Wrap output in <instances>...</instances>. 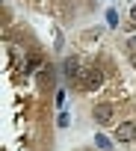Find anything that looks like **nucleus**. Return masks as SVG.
Instances as JSON below:
<instances>
[{
  "label": "nucleus",
  "instance_id": "obj_1",
  "mask_svg": "<svg viewBox=\"0 0 136 151\" xmlns=\"http://www.w3.org/2000/svg\"><path fill=\"white\" fill-rule=\"evenodd\" d=\"M77 83H80V89H98L101 86V71L98 68H83L80 71V77H77Z\"/></svg>",
  "mask_w": 136,
  "mask_h": 151
},
{
  "label": "nucleus",
  "instance_id": "obj_2",
  "mask_svg": "<svg viewBox=\"0 0 136 151\" xmlns=\"http://www.w3.org/2000/svg\"><path fill=\"white\" fill-rule=\"evenodd\" d=\"M133 136H136V122H133V119L115 127V139H118V142H133Z\"/></svg>",
  "mask_w": 136,
  "mask_h": 151
},
{
  "label": "nucleus",
  "instance_id": "obj_3",
  "mask_svg": "<svg viewBox=\"0 0 136 151\" xmlns=\"http://www.w3.org/2000/svg\"><path fill=\"white\" fill-rule=\"evenodd\" d=\"M112 116H115V107H112V104H98V107H95V119H98L101 124H110Z\"/></svg>",
  "mask_w": 136,
  "mask_h": 151
},
{
  "label": "nucleus",
  "instance_id": "obj_4",
  "mask_svg": "<svg viewBox=\"0 0 136 151\" xmlns=\"http://www.w3.org/2000/svg\"><path fill=\"white\" fill-rule=\"evenodd\" d=\"M62 68H65V74H68V77H80V62L71 56V59H65L62 62Z\"/></svg>",
  "mask_w": 136,
  "mask_h": 151
},
{
  "label": "nucleus",
  "instance_id": "obj_5",
  "mask_svg": "<svg viewBox=\"0 0 136 151\" xmlns=\"http://www.w3.org/2000/svg\"><path fill=\"white\" fill-rule=\"evenodd\" d=\"M95 142H98V148H104V151H107V148H112V142H110L107 136H95Z\"/></svg>",
  "mask_w": 136,
  "mask_h": 151
},
{
  "label": "nucleus",
  "instance_id": "obj_6",
  "mask_svg": "<svg viewBox=\"0 0 136 151\" xmlns=\"http://www.w3.org/2000/svg\"><path fill=\"white\" fill-rule=\"evenodd\" d=\"M107 21H110V24H112V27H118V15H115V12H112V9H110V12H107Z\"/></svg>",
  "mask_w": 136,
  "mask_h": 151
},
{
  "label": "nucleus",
  "instance_id": "obj_7",
  "mask_svg": "<svg viewBox=\"0 0 136 151\" xmlns=\"http://www.w3.org/2000/svg\"><path fill=\"white\" fill-rule=\"evenodd\" d=\"M133 18H136V9H133Z\"/></svg>",
  "mask_w": 136,
  "mask_h": 151
}]
</instances>
